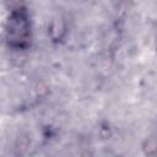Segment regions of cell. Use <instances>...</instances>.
<instances>
[{"label": "cell", "mask_w": 157, "mask_h": 157, "mask_svg": "<svg viewBox=\"0 0 157 157\" xmlns=\"http://www.w3.org/2000/svg\"><path fill=\"white\" fill-rule=\"evenodd\" d=\"M29 20L25 10H16L11 13L7 22V40L12 47L22 48L29 39Z\"/></svg>", "instance_id": "6da1fadb"}]
</instances>
